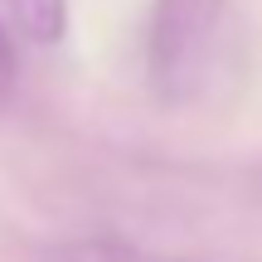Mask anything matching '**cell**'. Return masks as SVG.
<instances>
[{"instance_id": "2", "label": "cell", "mask_w": 262, "mask_h": 262, "mask_svg": "<svg viewBox=\"0 0 262 262\" xmlns=\"http://www.w3.org/2000/svg\"><path fill=\"white\" fill-rule=\"evenodd\" d=\"M44 262H185V257L146 253L136 243H122V238H73V243L49 248Z\"/></svg>"}, {"instance_id": "3", "label": "cell", "mask_w": 262, "mask_h": 262, "mask_svg": "<svg viewBox=\"0 0 262 262\" xmlns=\"http://www.w3.org/2000/svg\"><path fill=\"white\" fill-rule=\"evenodd\" d=\"M10 19L34 44H58L68 29V0H5Z\"/></svg>"}, {"instance_id": "1", "label": "cell", "mask_w": 262, "mask_h": 262, "mask_svg": "<svg viewBox=\"0 0 262 262\" xmlns=\"http://www.w3.org/2000/svg\"><path fill=\"white\" fill-rule=\"evenodd\" d=\"M224 19V0H156L146 29V68L150 88L165 102L194 93L214 49V29Z\"/></svg>"}]
</instances>
